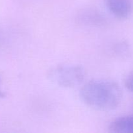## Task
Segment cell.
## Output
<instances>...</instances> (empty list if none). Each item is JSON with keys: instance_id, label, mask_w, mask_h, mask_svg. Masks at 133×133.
<instances>
[{"instance_id": "cell-1", "label": "cell", "mask_w": 133, "mask_h": 133, "mask_svg": "<svg viewBox=\"0 0 133 133\" xmlns=\"http://www.w3.org/2000/svg\"><path fill=\"white\" fill-rule=\"evenodd\" d=\"M80 97L87 106L101 111H110L118 107L122 99V91L112 81L92 80L81 88Z\"/></svg>"}, {"instance_id": "cell-2", "label": "cell", "mask_w": 133, "mask_h": 133, "mask_svg": "<svg viewBox=\"0 0 133 133\" xmlns=\"http://www.w3.org/2000/svg\"><path fill=\"white\" fill-rule=\"evenodd\" d=\"M48 77L53 83L65 88H73L80 84L85 77L83 67L77 65H61L52 68Z\"/></svg>"}, {"instance_id": "cell-3", "label": "cell", "mask_w": 133, "mask_h": 133, "mask_svg": "<svg viewBox=\"0 0 133 133\" xmlns=\"http://www.w3.org/2000/svg\"><path fill=\"white\" fill-rule=\"evenodd\" d=\"M110 12L119 19H127L133 12L132 0H105Z\"/></svg>"}, {"instance_id": "cell-4", "label": "cell", "mask_w": 133, "mask_h": 133, "mask_svg": "<svg viewBox=\"0 0 133 133\" xmlns=\"http://www.w3.org/2000/svg\"><path fill=\"white\" fill-rule=\"evenodd\" d=\"M110 132L117 133H133V115L120 117L109 125Z\"/></svg>"}, {"instance_id": "cell-5", "label": "cell", "mask_w": 133, "mask_h": 133, "mask_svg": "<svg viewBox=\"0 0 133 133\" xmlns=\"http://www.w3.org/2000/svg\"><path fill=\"white\" fill-rule=\"evenodd\" d=\"M125 85L127 89L133 93V71H131L125 81Z\"/></svg>"}, {"instance_id": "cell-6", "label": "cell", "mask_w": 133, "mask_h": 133, "mask_svg": "<svg viewBox=\"0 0 133 133\" xmlns=\"http://www.w3.org/2000/svg\"><path fill=\"white\" fill-rule=\"evenodd\" d=\"M5 96V94L4 92H3L2 91L0 90V97H4Z\"/></svg>"}]
</instances>
